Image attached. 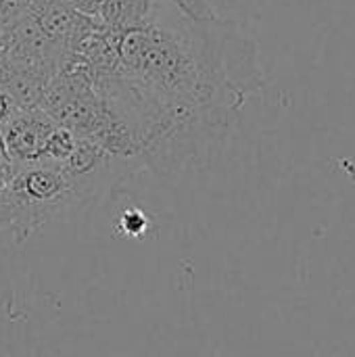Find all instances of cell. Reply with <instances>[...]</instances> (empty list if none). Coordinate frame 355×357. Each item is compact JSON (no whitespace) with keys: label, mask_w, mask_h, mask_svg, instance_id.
I'll return each mask as SVG.
<instances>
[{"label":"cell","mask_w":355,"mask_h":357,"mask_svg":"<svg viewBox=\"0 0 355 357\" xmlns=\"http://www.w3.org/2000/svg\"><path fill=\"white\" fill-rule=\"evenodd\" d=\"M77 15H84V17H96L100 6H103V0H65Z\"/></svg>","instance_id":"obj_9"},{"label":"cell","mask_w":355,"mask_h":357,"mask_svg":"<svg viewBox=\"0 0 355 357\" xmlns=\"http://www.w3.org/2000/svg\"><path fill=\"white\" fill-rule=\"evenodd\" d=\"M165 2H169L178 13H182L190 21L205 23V21H213L220 17L213 0H165Z\"/></svg>","instance_id":"obj_6"},{"label":"cell","mask_w":355,"mask_h":357,"mask_svg":"<svg viewBox=\"0 0 355 357\" xmlns=\"http://www.w3.org/2000/svg\"><path fill=\"white\" fill-rule=\"evenodd\" d=\"M56 123L42 109H21L0 126L4 146L13 165L40 161Z\"/></svg>","instance_id":"obj_3"},{"label":"cell","mask_w":355,"mask_h":357,"mask_svg":"<svg viewBox=\"0 0 355 357\" xmlns=\"http://www.w3.org/2000/svg\"><path fill=\"white\" fill-rule=\"evenodd\" d=\"M0 161H2V163H10V159H8V153H6V146H4L2 132H0Z\"/></svg>","instance_id":"obj_11"},{"label":"cell","mask_w":355,"mask_h":357,"mask_svg":"<svg viewBox=\"0 0 355 357\" xmlns=\"http://www.w3.org/2000/svg\"><path fill=\"white\" fill-rule=\"evenodd\" d=\"M33 0H0V38L29 15Z\"/></svg>","instance_id":"obj_7"},{"label":"cell","mask_w":355,"mask_h":357,"mask_svg":"<svg viewBox=\"0 0 355 357\" xmlns=\"http://www.w3.org/2000/svg\"><path fill=\"white\" fill-rule=\"evenodd\" d=\"M86 201L82 186L61 163H10V174L0 190V228L23 241Z\"/></svg>","instance_id":"obj_2"},{"label":"cell","mask_w":355,"mask_h":357,"mask_svg":"<svg viewBox=\"0 0 355 357\" xmlns=\"http://www.w3.org/2000/svg\"><path fill=\"white\" fill-rule=\"evenodd\" d=\"M29 15L50 42L67 50L84 19L65 0H33Z\"/></svg>","instance_id":"obj_4"},{"label":"cell","mask_w":355,"mask_h":357,"mask_svg":"<svg viewBox=\"0 0 355 357\" xmlns=\"http://www.w3.org/2000/svg\"><path fill=\"white\" fill-rule=\"evenodd\" d=\"M92 88L130 128L142 169L167 176L211 159L264 71L232 21H190L163 2L144 27L117 31L115 59Z\"/></svg>","instance_id":"obj_1"},{"label":"cell","mask_w":355,"mask_h":357,"mask_svg":"<svg viewBox=\"0 0 355 357\" xmlns=\"http://www.w3.org/2000/svg\"><path fill=\"white\" fill-rule=\"evenodd\" d=\"M117 226H119V232L128 238H140L146 228H149V218L142 213V209L138 207H132V209H126L121 211L119 220H117Z\"/></svg>","instance_id":"obj_8"},{"label":"cell","mask_w":355,"mask_h":357,"mask_svg":"<svg viewBox=\"0 0 355 357\" xmlns=\"http://www.w3.org/2000/svg\"><path fill=\"white\" fill-rule=\"evenodd\" d=\"M17 111H21L4 88H0V126H4Z\"/></svg>","instance_id":"obj_10"},{"label":"cell","mask_w":355,"mask_h":357,"mask_svg":"<svg viewBox=\"0 0 355 357\" xmlns=\"http://www.w3.org/2000/svg\"><path fill=\"white\" fill-rule=\"evenodd\" d=\"M165 0H103L96 19L111 31H130L144 27L155 19Z\"/></svg>","instance_id":"obj_5"}]
</instances>
